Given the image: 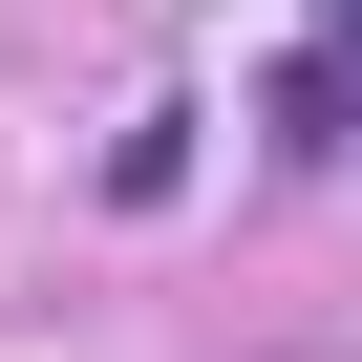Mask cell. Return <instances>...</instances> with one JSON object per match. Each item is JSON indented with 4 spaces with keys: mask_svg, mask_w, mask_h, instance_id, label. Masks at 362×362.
Segmentation results:
<instances>
[{
    "mask_svg": "<svg viewBox=\"0 0 362 362\" xmlns=\"http://www.w3.org/2000/svg\"><path fill=\"white\" fill-rule=\"evenodd\" d=\"M170 192H192V107H149V128L107 149V214H170Z\"/></svg>",
    "mask_w": 362,
    "mask_h": 362,
    "instance_id": "1",
    "label": "cell"
}]
</instances>
